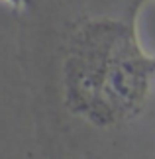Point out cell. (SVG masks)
Segmentation results:
<instances>
[{
    "mask_svg": "<svg viewBox=\"0 0 155 159\" xmlns=\"http://www.w3.org/2000/svg\"><path fill=\"white\" fill-rule=\"evenodd\" d=\"M59 100L73 120L94 132L134 124L149 102L155 57L138 39L135 14L86 16L59 47Z\"/></svg>",
    "mask_w": 155,
    "mask_h": 159,
    "instance_id": "6da1fadb",
    "label": "cell"
}]
</instances>
